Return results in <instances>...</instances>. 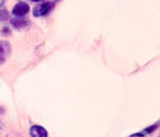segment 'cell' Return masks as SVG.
<instances>
[{
    "instance_id": "cell-2",
    "label": "cell",
    "mask_w": 160,
    "mask_h": 137,
    "mask_svg": "<svg viewBox=\"0 0 160 137\" xmlns=\"http://www.w3.org/2000/svg\"><path fill=\"white\" fill-rule=\"evenodd\" d=\"M10 53V45L6 41L0 42V64H3Z\"/></svg>"
},
{
    "instance_id": "cell-3",
    "label": "cell",
    "mask_w": 160,
    "mask_h": 137,
    "mask_svg": "<svg viewBox=\"0 0 160 137\" xmlns=\"http://www.w3.org/2000/svg\"><path fill=\"white\" fill-rule=\"evenodd\" d=\"M29 10L30 7L28 4L23 3V2H20L14 6L13 9H12V13L17 17H22V16L26 15L29 12Z\"/></svg>"
},
{
    "instance_id": "cell-9",
    "label": "cell",
    "mask_w": 160,
    "mask_h": 137,
    "mask_svg": "<svg viewBox=\"0 0 160 137\" xmlns=\"http://www.w3.org/2000/svg\"><path fill=\"white\" fill-rule=\"evenodd\" d=\"M2 3H3V0H0V5H1Z\"/></svg>"
},
{
    "instance_id": "cell-6",
    "label": "cell",
    "mask_w": 160,
    "mask_h": 137,
    "mask_svg": "<svg viewBox=\"0 0 160 137\" xmlns=\"http://www.w3.org/2000/svg\"><path fill=\"white\" fill-rule=\"evenodd\" d=\"M8 17V13H6V11H0V20H6V18Z\"/></svg>"
},
{
    "instance_id": "cell-7",
    "label": "cell",
    "mask_w": 160,
    "mask_h": 137,
    "mask_svg": "<svg viewBox=\"0 0 160 137\" xmlns=\"http://www.w3.org/2000/svg\"><path fill=\"white\" fill-rule=\"evenodd\" d=\"M157 127H158L157 125H152V126H151V127H149V128L146 129H145V131H148V133H152V132L154 131V130L156 129L157 128Z\"/></svg>"
},
{
    "instance_id": "cell-1",
    "label": "cell",
    "mask_w": 160,
    "mask_h": 137,
    "mask_svg": "<svg viewBox=\"0 0 160 137\" xmlns=\"http://www.w3.org/2000/svg\"><path fill=\"white\" fill-rule=\"evenodd\" d=\"M54 7V3H45L42 4L38 5L37 6L34 8V16L35 17H40V16H44L49 13Z\"/></svg>"
},
{
    "instance_id": "cell-4",
    "label": "cell",
    "mask_w": 160,
    "mask_h": 137,
    "mask_svg": "<svg viewBox=\"0 0 160 137\" xmlns=\"http://www.w3.org/2000/svg\"><path fill=\"white\" fill-rule=\"evenodd\" d=\"M30 134L31 137H47V132L43 127L39 125H33L30 129Z\"/></svg>"
},
{
    "instance_id": "cell-8",
    "label": "cell",
    "mask_w": 160,
    "mask_h": 137,
    "mask_svg": "<svg viewBox=\"0 0 160 137\" xmlns=\"http://www.w3.org/2000/svg\"><path fill=\"white\" fill-rule=\"evenodd\" d=\"M31 1H32V2H38V1H41V0H31Z\"/></svg>"
},
{
    "instance_id": "cell-5",
    "label": "cell",
    "mask_w": 160,
    "mask_h": 137,
    "mask_svg": "<svg viewBox=\"0 0 160 137\" xmlns=\"http://www.w3.org/2000/svg\"><path fill=\"white\" fill-rule=\"evenodd\" d=\"M14 28H21L28 24V20L25 18H13L10 20Z\"/></svg>"
}]
</instances>
